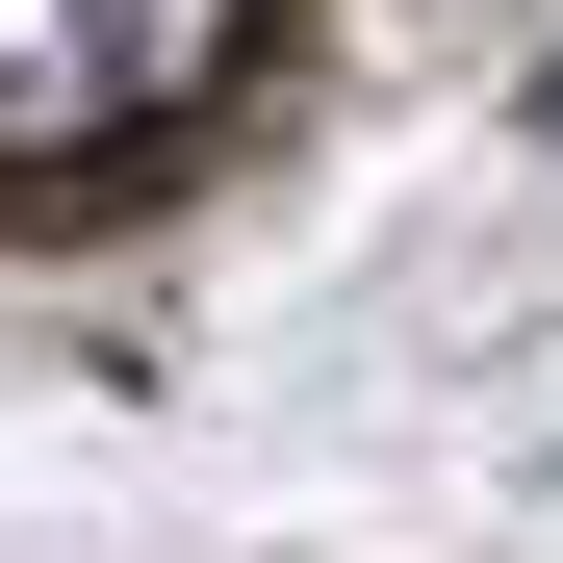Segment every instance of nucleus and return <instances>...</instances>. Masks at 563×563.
<instances>
[{
    "instance_id": "nucleus-1",
    "label": "nucleus",
    "mask_w": 563,
    "mask_h": 563,
    "mask_svg": "<svg viewBox=\"0 0 563 563\" xmlns=\"http://www.w3.org/2000/svg\"><path fill=\"white\" fill-rule=\"evenodd\" d=\"M231 77H256V0H0V206L179 154Z\"/></svg>"
},
{
    "instance_id": "nucleus-2",
    "label": "nucleus",
    "mask_w": 563,
    "mask_h": 563,
    "mask_svg": "<svg viewBox=\"0 0 563 563\" xmlns=\"http://www.w3.org/2000/svg\"><path fill=\"white\" fill-rule=\"evenodd\" d=\"M538 129H563V77H538Z\"/></svg>"
}]
</instances>
